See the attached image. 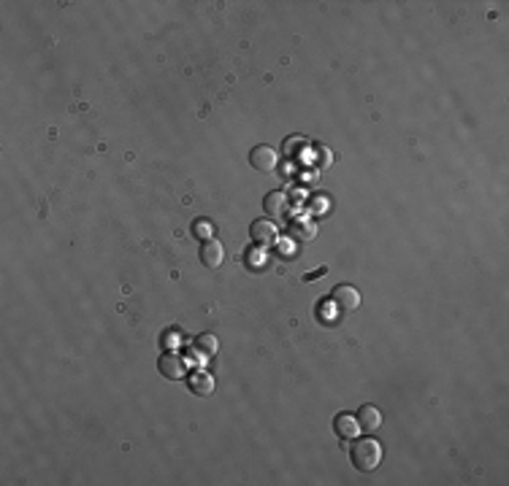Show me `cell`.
I'll use <instances>...</instances> for the list:
<instances>
[{
  "mask_svg": "<svg viewBox=\"0 0 509 486\" xmlns=\"http://www.w3.org/2000/svg\"><path fill=\"white\" fill-rule=\"evenodd\" d=\"M382 443L374 440V437H355L353 449H350V460L355 464L360 473H371L377 470L382 462Z\"/></svg>",
  "mask_w": 509,
  "mask_h": 486,
  "instance_id": "obj_1",
  "label": "cell"
},
{
  "mask_svg": "<svg viewBox=\"0 0 509 486\" xmlns=\"http://www.w3.org/2000/svg\"><path fill=\"white\" fill-rule=\"evenodd\" d=\"M331 300H333V305H336L339 311H344V314H353V311L360 308V292H357L355 287H350V284L333 287Z\"/></svg>",
  "mask_w": 509,
  "mask_h": 486,
  "instance_id": "obj_2",
  "label": "cell"
},
{
  "mask_svg": "<svg viewBox=\"0 0 509 486\" xmlns=\"http://www.w3.org/2000/svg\"><path fill=\"white\" fill-rule=\"evenodd\" d=\"M250 165L255 170H260V173H271V170H277V165H280V154H277V149L260 144L250 151Z\"/></svg>",
  "mask_w": 509,
  "mask_h": 486,
  "instance_id": "obj_3",
  "label": "cell"
},
{
  "mask_svg": "<svg viewBox=\"0 0 509 486\" xmlns=\"http://www.w3.org/2000/svg\"><path fill=\"white\" fill-rule=\"evenodd\" d=\"M250 235H252V241L257 246H271V243H277V238H280V230L268 219H255L252 224H250Z\"/></svg>",
  "mask_w": 509,
  "mask_h": 486,
  "instance_id": "obj_4",
  "label": "cell"
},
{
  "mask_svg": "<svg viewBox=\"0 0 509 486\" xmlns=\"http://www.w3.org/2000/svg\"><path fill=\"white\" fill-rule=\"evenodd\" d=\"M333 433L341 437V440H355L360 435V424H357V416L355 413H336L333 416Z\"/></svg>",
  "mask_w": 509,
  "mask_h": 486,
  "instance_id": "obj_5",
  "label": "cell"
},
{
  "mask_svg": "<svg viewBox=\"0 0 509 486\" xmlns=\"http://www.w3.org/2000/svg\"><path fill=\"white\" fill-rule=\"evenodd\" d=\"M198 260H201V265H206V267H220L223 265V260H225L223 243L217 241V238H206V241L201 243V249H198Z\"/></svg>",
  "mask_w": 509,
  "mask_h": 486,
  "instance_id": "obj_6",
  "label": "cell"
},
{
  "mask_svg": "<svg viewBox=\"0 0 509 486\" xmlns=\"http://www.w3.org/2000/svg\"><path fill=\"white\" fill-rule=\"evenodd\" d=\"M187 387H190V392L193 394H198V397H209L211 392H214V376L209 373V370H204V367H198V370H193L190 373V378H187Z\"/></svg>",
  "mask_w": 509,
  "mask_h": 486,
  "instance_id": "obj_7",
  "label": "cell"
},
{
  "mask_svg": "<svg viewBox=\"0 0 509 486\" xmlns=\"http://www.w3.org/2000/svg\"><path fill=\"white\" fill-rule=\"evenodd\" d=\"M157 370H160V376H163V378L177 381V378L184 376V362H181V357H177V354L163 351V354H160V360H157Z\"/></svg>",
  "mask_w": 509,
  "mask_h": 486,
  "instance_id": "obj_8",
  "label": "cell"
},
{
  "mask_svg": "<svg viewBox=\"0 0 509 486\" xmlns=\"http://www.w3.org/2000/svg\"><path fill=\"white\" fill-rule=\"evenodd\" d=\"M355 416H357V424H360L363 433H377V430H380L382 413L377 405H360V411H357Z\"/></svg>",
  "mask_w": 509,
  "mask_h": 486,
  "instance_id": "obj_9",
  "label": "cell"
},
{
  "mask_svg": "<svg viewBox=\"0 0 509 486\" xmlns=\"http://www.w3.org/2000/svg\"><path fill=\"white\" fill-rule=\"evenodd\" d=\"M263 208H266L268 217H284L287 208H290V200H287V194L284 192L274 190V192H268L263 197Z\"/></svg>",
  "mask_w": 509,
  "mask_h": 486,
  "instance_id": "obj_10",
  "label": "cell"
},
{
  "mask_svg": "<svg viewBox=\"0 0 509 486\" xmlns=\"http://www.w3.org/2000/svg\"><path fill=\"white\" fill-rule=\"evenodd\" d=\"M193 346H195V351H198L201 357H214V354L220 351V340H217V335H211V333H201Z\"/></svg>",
  "mask_w": 509,
  "mask_h": 486,
  "instance_id": "obj_11",
  "label": "cell"
},
{
  "mask_svg": "<svg viewBox=\"0 0 509 486\" xmlns=\"http://www.w3.org/2000/svg\"><path fill=\"white\" fill-rule=\"evenodd\" d=\"M314 233H317V227H314V221H293L290 224V238H298V241H312L314 238Z\"/></svg>",
  "mask_w": 509,
  "mask_h": 486,
  "instance_id": "obj_12",
  "label": "cell"
},
{
  "mask_svg": "<svg viewBox=\"0 0 509 486\" xmlns=\"http://www.w3.org/2000/svg\"><path fill=\"white\" fill-rule=\"evenodd\" d=\"M193 230H195V235H198V238H204V241L206 238H214V224H211L206 217L195 219V227H193Z\"/></svg>",
  "mask_w": 509,
  "mask_h": 486,
  "instance_id": "obj_13",
  "label": "cell"
},
{
  "mask_svg": "<svg viewBox=\"0 0 509 486\" xmlns=\"http://www.w3.org/2000/svg\"><path fill=\"white\" fill-rule=\"evenodd\" d=\"M260 262H263V254L260 251H255V246L247 251V265L250 267H260Z\"/></svg>",
  "mask_w": 509,
  "mask_h": 486,
  "instance_id": "obj_14",
  "label": "cell"
},
{
  "mask_svg": "<svg viewBox=\"0 0 509 486\" xmlns=\"http://www.w3.org/2000/svg\"><path fill=\"white\" fill-rule=\"evenodd\" d=\"M325 273H328V267H320V270H314V273H309V276H306V281H309V278H317V276H325Z\"/></svg>",
  "mask_w": 509,
  "mask_h": 486,
  "instance_id": "obj_15",
  "label": "cell"
}]
</instances>
